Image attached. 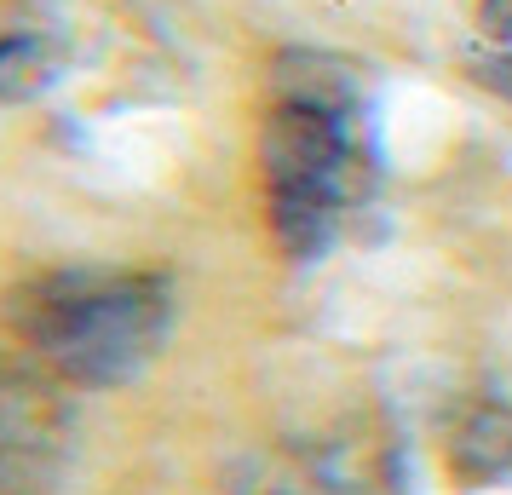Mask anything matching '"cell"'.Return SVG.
<instances>
[{
  "instance_id": "cell-1",
  "label": "cell",
  "mask_w": 512,
  "mask_h": 495,
  "mask_svg": "<svg viewBox=\"0 0 512 495\" xmlns=\"http://www.w3.org/2000/svg\"><path fill=\"white\" fill-rule=\"evenodd\" d=\"M12 329L52 375L87 392H116L156 363L173 329V288L156 271L64 265L12 294Z\"/></svg>"
},
{
  "instance_id": "cell-2",
  "label": "cell",
  "mask_w": 512,
  "mask_h": 495,
  "mask_svg": "<svg viewBox=\"0 0 512 495\" xmlns=\"http://www.w3.org/2000/svg\"><path fill=\"white\" fill-rule=\"evenodd\" d=\"M259 167H265V208L277 248L294 265H317L340 242L346 213L369 196L374 156L363 144V116L277 98L259 127Z\"/></svg>"
},
{
  "instance_id": "cell-3",
  "label": "cell",
  "mask_w": 512,
  "mask_h": 495,
  "mask_svg": "<svg viewBox=\"0 0 512 495\" xmlns=\"http://www.w3.org/2000/svg\"><path fill=\"white\" fill-rule=\"evenodd\" d=\"M231 478L242 495H403V455L374 421H346L317 438L254 449Z\"/></svg>"
},
{
  "instance_id": "cell-4",
  "label": "cell",
  "mask_w": 512,
  "mask_h": 495,
  "mask_svg": "<svg viewBox=\"0 0 512 495\" xmlns=\"http://www.w3.org/2000/svg\"><path fill=\"white\" fill-rule=\"evenodd\" d=\"M75 421L47 380L0 363V495H52L70 467Z\"/></svg>"
},
{
  "instance_id": "cell-5",
  "label": "cell",
  "mask_w": 512,
  "mask_h": 495,
  "mask_svg": "<svg viewBox=\"0 0 512 495\" xmlns=\"http://www.w3.org/2000/svg\"><path fill=\"white\" fill-rule=\"evenodd\" d=\"M449 472L461 478L466 490L507 484L512 478V403H484V409H472L455 426V438H449Z\"/></svg>"
},
{
  "instance_id": "cell-6",
  "label": "cell",
  "mask_w": 512,
  "mask_h": 495,
  "mask_svg": "<svg viewBox=\"0 0 512 495\" xmlns=\"http://www.w3.org/2000/svg\"><path fill=\"white\" fill-rule=\"evenodd\" d=\"M64 64L70 52L58 35H41V29L0 35V104H29V98L52 93L64 81Z\"/></svg>"
},
{
  "instance_id": "cell-7",
  "label": "cell",
  "mask_w": 512,
  "mask_h": 495,
  "mask_svg": "<svg viewBox=\"0 0 512 495\" xmlns=\"http://www.w3.org/2000/svg\"><path fill=\"white\" fill-rule=\"evenodd\" d=\"M466 75H472L484 93H495L501 104H512V47H495V52H484V58H472Z\"/></svg>"
},
{
  "instance_id": "cell-8",
  "label": "cell",
  "mask_w": 512,
  "mask_h": 495,
  "mask_svg": "<svg viewBox=\"0 0 512 495\" xmlns=\"http://www.w3.org/2000/svg\"><path fill=\"white\" fill-rule=\"evenodd\" d=\"M478 29L489 47H512V0H478Z\"/></svg>"
}]
</instances>
